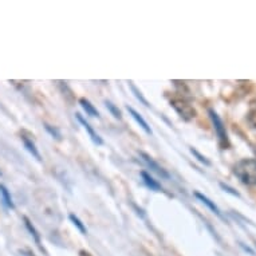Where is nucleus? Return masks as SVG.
<instances>
[{
    "label": "nucleus",
    "instance_id": "f257e3e1",
    "mask_svg": "<svg viewBox=\"0 0 256 256\" xmlns=\"http://www.w3.org/2000/svg\"><path fill=\"white\" fill-rule=\"evenodd\" d=\"M233 173L246 185H256V160L243 158L233 166Z\"/></svg>",
    "mask_w": 256,
    "mask_h": 256
},
{
    "label": "nucleus",
    "instance_id": "f03ea898",
    "mask_svg": "<svg viewBox=\"0 0 256 256\" xmlns=\"http://www.w3.org/2000/svg\"><path fill=\"white\" fill-rule=\"evenodd\" d=\"M209 117H211L212 125H213V129H215V131H216L217 138H219L220 145L223 146V149H227L228 145H230V142H228V136H227L226 126H224L223 121L220 120V117L217 116L215 110H209Z\"/></svg>",
    "mask_w": 256,
    "mask_h": 256
},
{
    "label": "nucleus",
    "instance_id": "7ed1b4c3",
    "mask_svg": "<svg viewBox=\"0 0 256 256\" xmlns=\"http://www.w3.org/2000/svg\"><path fill=\"white\" fill-rule=\"evenodd\" d=\"M140 157L142 158V161L145 162L146 165L151 168L152 171L154 172V173H157L158 176L164 177V179H169V173L162 168V166L160 165V164H157L156 161L153 160L149 154H146L145 152H140Z\"/></svg>",
    "mask_w": 256,
    "mask_h": 256
},
{
    "label": "nucleus",
    "instance_id": "20e7f679",
    "mask_svg": "<svg viewBox=\"0 0 256 256\" xmlns=\"http://www.w3.org/2000/svg\"><path fill=\"white\" fill-rule=\"evenodd\" d=\"M172 106L176 109V111L180 114L181 117H184L185 120H191L196 116V111L192 107L191 105H188L185 102H181V101H173Z\"/></svg>",
    "mask_w": 256,
    "mask_h": 256
},
{
    "label": "nucleus",
    "instance_id": "39448f33",
    "mask_svg": "<svg viewBox=\"0 0 256 256\" xmlns=\"http://www.w3.org/2000/svg\"><path fill=\"white\" fill-rule=\"evenodd\" d=\"M76 118H77V120H78V121H79L80 125H82V126H83V128H85V130L87 131V134L90 136L91 141H93L94 144H97V145H102V142H103V141H102V138H101V137L98 136V134H97L96 131H94V129L91 128L90 124H89V122H87V121H86L85 118H83V117L80 116L79 113H77V114H76Z\"/></svg>",
    "mask_w": 256,
    "mask_h": 256
},
{
    "label": "nucleus",
    "instance_id": "423d86ee",
    "mask_svg": "<svg viewBox=\"0 0 256 256\" xmlns=\"http://www.w3.org/2000/svg\"><path fill=\"white\" fill-rule=\"evenodd\" d=\"M195 196H196L197 199H199V200L203 203V204H205V205L208 206V208H209V209H211V211L213 212V213H215L216 216H219L220 219H224V217H223V215H221L220 209H219V206H217L216 204L213 203V201L209 200L208 197L204 196V195H201V193H199V192H195Z\"/></svg>",
    "mask_w": 256,
    "mask_h": 256
},
{
    "label": "nucleus",
    "instance_id": "0eeeda50",
    "mask_svg": "<svg viewBox=\"0 0 256 256\" xmlns=\"http://www.w3.org/2000/svg\"><path fill=\"white\" fill-rule=\"evenodd\" d=\"M128 111H129V113H130V116L133 117L134 120H136L137 124H138V125H140L141 128L144 129V131H145L146 134H152L151 126L148 125V122H146V121L144 120V118H142V116H141V114H140V113H138V111L134 110L133 107H129V106H128Z\"/></svg>",
    "mask_w": 256,
    "mask_h": 256
},
{
    "label": "nucleus",
    "instance_id": "6e6552de",
    "mask_svg": "<svg viewBox=\"0 0 256 256\" xmlns=\"http://www.w3.org/2000/svg\"><path fill=\"white\" fill-rule=\"evenodd\" d=\"M23 220H25V224H26V228L28 230V232H30V235L32 236V239H34V241L36 243V246L39 247L42 251H45L43 250V247H42V241H40V236L39 233H38V231H36V228L34 226H32V223L30 221V219L28 217H23Z\"/></svg>",
    "mask_w": 256,
    "mask_h": 256
},
{
    "label": "nucleus",
    "instance_id": "1a4fd4ad",
    "mask_svg": "<svg viewBox=\"0 0 256 256\" xmlns=\"http://www.w3.org/2000/svg\"><path fill=\"white\" fill-rule=\"evenodd\" d=\"M20 138H22V142H23V145H25L26 149L30 152L31 154L35 157L36 160L42 161L40 153H39V152H38V149H36V146H35V144H34V141L30 140V138H27V137H26V136H22V137H20Z\"/></svg>",
    "mask_w": 256,
    "mask_h": 256
},
{
    "label": "nucleus",
    "instance_id": "9d476101",
    "mask_svg": "<svg viewBox=\"0 0 256 256\" xmlns=\"http://www.w3.org/2000/svg\"><path fill=\"white\" fill-rule=\"evenodd\" d=\"M141 177H142V180H144V182H145V185L148 186V188H151L152 191H162V188H161V185L157 182L153 177L149 175V173H146V172H141Z\"/></svg>",
    "mask_w": 256,
    "mask_h": 256
},
{
    "label": "nucleus",
    "instance_id": "9b49d317",
    "mask_svg": "<svg viewBox=\"0 0 256 256\" xmlns=\"http://www.w3.org/2000/svg\"><path fill=\"white\" fill-rule=\"evenodd\" d=\"M79 103H80V106H82V109L86 111V114H87V116L97 117V118L100 117V113H98V110H97L94 106L91 105L90 101H87L86 98H80Z\"/></svg>",
    "mask_w": 256,
    "mask_h": 256
},
{
    "label": "nucleus",
    "instance_id": "f8f14e48",
    "mask_svg": "<svg viewBox=\"0 0 256 256\" xmlns=\"http://www.w3.org/2000/svg\"><path fill=\"white\" fill-rule=\"evenodd\" d=\"M0 195H1V199H3V203H4L5 205L11 208V209H14L15 205H14V201H12V197H11L10 192L8 189L5 188L3 184H0Z\"/></svg>",
    "mask_w": 256,
    "mask_h": 256
},
{
    "label": "nucleus",
    "instance_id": "ddd939ff",
    "mask_svg": "<svg viewBox=\"0 0 256 256\" xmlns=\"http://www.w3.org/2000/svg\"><path fill=\"white\" fill-rule=\"evenodd\" d=\"M69 217H70V220L73 221V224H74V226H76L77 228L79 230L80 233H83V235H86V233H87V230H86V227L82 224V221H80L79 219H78V217L74 215V213H70V216H69Z\"/></svg>",
    "mask_w": 256,
    "mask_h": 256
},
{
    "label": "nucleus",
    "instance_id": "4468645a",
    "mask_svg": "<svg viewBox=\"0 0 256 256\" xmlns=\"http://www.w3.org/2000/svg\"><path fill=\"white\" fill-rule=\"evenodd\" d=\"M105 105H106V107L109 109V111H110L111 114L116 117V118H118V120H121V118H122V113H121V110L118 109V107H117L116 105H113V103H111V102H109V101H106Z\"/></svg>",
    "mask_w": 256,
    "mask_h": 256
},
{
    "label": "nucleus",
    "instance_id": "2eb2a0df",
    "mask_svg": "<svg viewBox=\"0 0 256 256\" xmlns=\"http://www.w3.org/2000/svg\"><path fill=\"white\" fill-rule=\"evenodd\" d=\"M130 89H131V91H133V93H134V96H136V98L138 101H140L141 103H142V105L144 106H146V107H149V102H148V101L145 100V98H144V97H142V94H141V91L138 90V89H137L136 86L133 85V83H130Z\"/></svg>",
    "mask_w": 256,
    "mask_h": 256
},
{
    "label": "nucleus",
    "instance_id": "dca6fc26",
    "mask_svg": "<svg viewBox=\"0 0 256 256\" xmlns=\"http://www.w3.org/2000/svg\"><path fill=\"white\" fill-rule=\"evenodd\" d=\"M45 128H46V130L49 131V133H50L51 136L54 137V138H55V140H58V141L60 140V137H62V134H60V131L58 130V129H56V128H54V126L49 125V124H46Z\"/></svg>",
    "mask_w": 256,
    "mask_h": 256
},
{
    "label": "nucleus",
    "instance_id": "f3484780",
    "mask_svg": "<svg viewBox=\"0 0 256 256\" xmlns=\"http://www.w3.org/2000/svg\"><path fill=\"white\" fill-rule=\"evenodd\" d=\"M191 153H192V154H193V156H196L197 160L200 161V162H203V164H205V165H211V162H209V160H206V157H204V156H203V154H200V153H199V152H197L196 149H193V148H192Z\"/></svg>",
    "mask_w": 256,
    "mask_h": 256
},
{
    "label": "nucleus",
    "instance_id": "a211bd4d",
    "mask_svg": "<svg viewBox=\"0 0 256 256\" xmlns=\"http://www.w3.org/2000/svg\"><path fill=\"white\" fill-rule=\"evenodd\" d=\"M220 186H221V189H224L226 192H228V193H231L232 196H236V197H240V195L237 193L233 188H231V186H228L227 184H224V182H220Z\"/></svg>",
    "mask_w": 256,
    "mask_h": 256
},
{
    "label": "nucleus",
    "instance_id": "6ab92c4d",
    "mask_svg": "<svg viewBox=\"0 0 256 256\" xmlns=\"http://www.w3.org/2000/svg\"><path fill=\"white\" fill-rule=\"evenodd\" d=\"M248 118H250V122L254 125V128H256V110H252Z\"/></svg>",
    "mask_w": 256,
    "mask_h": 256
},
{
    "label": "nucleus",
    "instance_id": "aec40b11",
    "mask_svg": "<svg viewBox=\"0 0 256 256\" xmlns=\"http://www.w3.org/2000/svg\"><path fill=\"white\" fill-rule=\"evenodd\" d=\"M22 254H25V255H23V256H34V254H31L30 251H23V252H22Z\"/></svg>",
    "mask_w": 256,
    "mask_h": 256
},
{
    "label": "nucleus",
    "instance_id": "412c9836",
    "mask_svg": "<svg viewBox=\"0 0 256 256\" xmlns=\"http://www.w3.org/2000/svg\"><path fill=\"white\" fill-rule=\"evenodd\" d=\"M80 255H82V256H90V254H87V252H85V251H80Z\"/></svg>",
    "mask_w": 256,
    "mask_h": 256
},
{
    "label": "nucleus",
    "instance_id": "4be33fe9",
    "mask_svg": "<svg viewBox=\"0 0 256 256\" xmlns=\"http://www.w3.org/2000/svg\"><path fill=\"white\" fill-rule=\"evenodd\" d=\"M0 175H1V173H0Z\"/></svg>",
    "mask_w": 256,
    "mask_h": 256
}]
</instances>
